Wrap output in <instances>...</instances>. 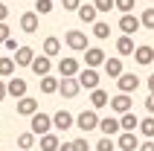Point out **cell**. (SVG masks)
I'll return each instance as SVG.
<instances>
[{
    "mask_svg": "<svg viewBox=\"0 0 154 151\" xmlns=\"http://www.w3.org/2000/svg\"><path fill=\"white\" fill-rule=\"evenodd\" d=\"M32 122H29V131H32L35 137H44V134H50L52 131V116L50 113H44V110H38V113H32Z\"/></svg>",
    "mask_w": 154,
    "mask_h": 151,
    "instance_id": "obj_1",
    "label": "cell"
},
{
    "mask_svg": "<svg viewBox=\"0 0 154 151\" xmlns=\"http://www.w3.org/2000/svg\"><path fill=\"white\" fill-rule=\"evenodd\" d=\"M76 125H79V131L82 134H90V131H96L99 128V116H96V110L90 108V110H82L76 116Z\"/></svg>",
    "mask_w": 154,
    "mask_h": 151,
    "instance_id": "obj_2",
    "label": "cell"
},
{
    "mask_svg": "<svg viewBox=\"0 0 154 151\" xmlns=\"http://www.w3.org/2000/svg\"><path fill=\"white\" fill-rule=\"evenodd\" d=\"M79 84H82V90H96L99 87V82H102V76L96 73L93 67H85V70H79Z\"/></svg>",
    "mask_w": 154,
    "mask_h": 151,
    "instance_id": "obj_3",
    "label": "cell"
},
{
    "mask_svg": "<svg viewBox=\"0 0 154 151\" xmlns=\"http://www.w3.org/2000/svg\"><path fill=\"white\" fill-rule=\"evenodd\" d=\"M58 93L64 99H76L79 93H82V84H79L76 76H67V79H58Z\"/></svg>",
    "mask_w": 154,
    "mask_h": 151,
    "instance_id": "obj_4",
    "label": "cell"
},
{
    "mask_svg": "<svg viewBox=\"0 0 154 151\" xmlns=\"http://www.w3.org/2000/svg\"><path fill=\"white\" fill-rule=\"evenodd\" d=\"M64 44H67L73 52H85L87 50V35L82 32V29H70V32L64 35Z\"/></svg>",
    "mask_w": 154,
    "mask_h": 151,
    "instance_id": "obj_5",
    "label": "cell"
},
{
    "mask_svg": "<svg viewBox=\"0 0 154 151\" xmlns=\"http://www.w3.org/2000/svg\"><path fill=\"white\" fill-rule=\"evenodd\" d=\"M26 90H29V84H26V79H20V76H12L6 82V96H12V99H23Z\"/></svg>",
    "mask_w": 154,
    "mask_h": 151,
    "instance_id": "obj_6",
    "label": "cell"
},
{
    "mask_svg": "<svg viewBox=\"0 0 154 151\" xmlns=\"http://www.w3.org/2000/svg\"><path fill=\"white\" fill-rule=\"evenodd\" d=\"M116 148H122V151H137L140 148L137 131H119V137H116Z\"/></svg>",
    "mask_w": 154,
    "mask_h": 151,
    "instance_id": "obj_7",
    "label": "cell"
},
{
    "mask_svg": "<svg viewBox=\"0 0 154 151\" xmlns=\"http://www.w3.org/2000/svg\"><path fill=\"white\" fill-rule=\"evenodd\" d=\"M105 58H108V55H105V50H99V47H87L85 50V67H102L105 64Z\"/></svg>",
    "mask_w": 154,
    "mask_h": 151,
    "instance_id": "obj_8",
    "label": "cell"
},
{
    "mask_svg": "<svg viewBox=\"0 0 154 151\" xmlns=\"http://www.w3.org/2000/svg\"><path fill=\"white\" fill-rule=\"evenodd\" d=\"M116 84H119V93H137V87H140V76H134V73H122L119 79H116Z\"/></svg>",
    "mask_w": 154,
    "mask_h": 151,
    "instance_id": "obj_9",
    "label": "cell"
},
{
    "mask_svg": "<svg viewBox=\"0 0 154 151\" xmlns=\"http://www.w3.org/2000/svg\"><path fill=\"white\" fill-rule=\"evenodd\" d=\"M29 70H32L38 79H41V76H50V70H52V58H47V55L41 52V55H35V58H32Z\"/></svg>",
    "mask_w": 154,
    "mask_h": 151,
    "instance_id": "obj_10",
    "label": "cell"
},
{
    "mask_svg": "<svg viewBox=\"0 0 154 151\" xmlns=\"http://www.w3.org/2000/svg\"><path fill=\"white\" fill-rule=\"evenodd\" d=\"M76 125V116L70 113V110H58V113H52V128L55 131H67V128Z\"/></svg>",
    "mask_w": 154,
    "mask_h": 151,
    "instance_id": "obj_11",
    "label": "cell"
},
{
    "mask_svg": "<svg viewBox=\"0 0 154 151\" xmlns=\"http://www.w3.org/2000/svg\"><path fill=\"white\" fill-rule=\"evenodd\" d=\"M108 105H111V110H113V113H119V116H122V113H128V110H131V105H134V102H131V96H128V93H116V96H113Z\"/></svg>",
    "mask_w": 154,
    "mask_h": 151,
    "instance_id": "obj_12",
    "label": "cell"
},
{
    "mask_svg": "<svg viewBox=\"0 0 154 151\" xmlns=\"http://www.w3.org/2000/svg\"><path fill=\"white\" fill-rule=\"evenodd\" d=\"M140 17L134 15V12H128V15H122L119 17V29H122V35H134V32H140Z\"/></svg>",
    "mask_w": 154,
    "mask_h": 151,
    "instance_id": "obj_13",
    "label": "cell"
},
{
    "mask_svg": "<svg viewBox=\"0 0 154 151\" xmlns=\"http://www.w3.org/2000/svg\"><path fill=\"white\" fill-rule=\"evenodd\" d=\"M38 17H41V15H35V12H23V15H20V32H26V35L38 32V26H41Z\"/></svg>",
    "mask_w": 154,
    "mask_h": 151,
    "instance_id": "obj_14",
    "label": "cell"
},
{
    "mask_svg": "<svg viewBox=\"0 0 154 151\" xmlns=\"http://www.w3.org/2000/svg\"><path fill=\"white\" fill-rule=\"evenodd\" d=\"M105 76H111V79H119L122 73H125V67H122V58L119 55H111V58H105Z\"/></svg>",
    "mask_w": 154,
    "mask_h": 151,
    "instance_id": "obj_15",
    "label": "cell"
},
{
    "mask_svg": "<svg viewBox=\"0 0 154 151\" xmlns=\"http://www.w3.org/2000/svg\"><path fill=\"white\" fill-rule=\"evenodd\" d=\"M12 58H15V67H29L32 58H35V50H32V47H17Z\"/></svg>",
    "mask_w": 154,
    "mask_h": 151,
    "instance_id": "obj_16",
    "label": "cell"
},
{
    "mask_svg": "<svg viewBox=\"0 0 154 151\" xmlns=\"http://www.w3.org/2000/svg\"><path fill=\"white\" fill-rule=\"evenodd\" d=\"M99 131H102L105 137H119V119L116 116H105V119H99Z\"/></svg>",
    "mask_w": 154,
    "mask_h": 151,
    "instance_id": "obj_17",
    "label": "cell"
},
{
    "mask_svg": "<svg viewBox=\"0 0 154 151\" xmlns=\"http://www.w3.org/2000/svg\"><path fill=\"white\" fill-rule=\"evenodd\" d=\"M134 61L137 64H143V67H148L154 61V47H148V44H140L137 50H134Z\"/></svg>",
    "mask_w": 154,
    "mask_h": 151,
    "instance_id": "obj_18",
    "label": "cell"
},
{
    "mask_svg": "<svg viewBox=\"0 0 154 151\" xmlns=\"http://www.w3.org/2000/svg\"><path fill=\"white\" fill-rule=\"evenodd\" d=\"M79 61L73 58V55H67V58H61L58 61V73H61V79H67V76H79Z\"/></svg>",
    "mask_w": 154,
    "mask_h": 151,
    "instance_id": "obj_19",
    "label": "cell"
},
{
    "mask_svg": "<svg viewBox=\"0 0 154 151\" xmlns=\"http://www.w3.org/2000/svg\"><path fill=\"white\" fill-rule=\"evenodd\" d=\"M32 113H38V99H29V96L17 99V116H32Z\"/></svg>",
    "mask_w": 154,
    "mask_h": 151,
    "instance_id": "obj_20",
    "label": "cell"
},
{
    "mask_svg": "<svg viewBox=\"0 0 154 151\" xmlns=\"http://www.w3.org/2000/svg\"><path fill=\"white\" fill-rule=\"evenodd\" d=\"M76 12H79V20H82V23H96V17H99V12H96L93 3H82Z\"/></svg>",
    "mask_w": 154,
    "mask_h": 151,
    "instance_id": "obj_21",
    "label": "cell"
},
{
    "mask_svg": "<svg viewBox=\"0 0 154 151\" xmlns=\"http://www.w3.org/2000/svg\"><path fill=\"white\" fill-rule=\"evenodd\" d=\"M108 102H111V96L102 90V87H96V90H90V108L93 110H102V108H108Z\"/></svg>",
    "mask_w": 154,
    "mask_h": 151,
    "instance_id": "obj_22",
    "label": "cell"
},
{
    "mask_svg": "<svg viewBox=\"0 0 154 151\" xmlns=\"http://www.w3.org/2000/svg\"><path fill=\"white\" fill-rule=\"evenodd\" d=\"M41 52L47 55V58H55L61 52V41L55 38V35H50V38H44V47H41Z\"/></svg>",
    "mask_w": 154,
    "mask_h": 151,
    "instance_id": "obj_23",
    "label": "cell"
},
{
    "mask_svg": "<svg viewBox=\"0 0 154 151\" xmlns=\"http://www.w3.org/2000/svg\"><path fill=\"white\" fill-rule=\"evenodd\" d=\"M134 50H137V47H134V41H131V35H119V38H116V52H119V58L122 55H134Z\"/></svg>",
    "mask_w": 154,
    "mask_h": 151,
    "instance_id": "obj_24",
    "label": "cell"
},
{
    "mask_svg": "<svg viewBox=\"0 0 154 151\" xmlns=\"http://www.w3.org/2000/svg\"><path fill=\"white\" fill-rule=\"evenodd\" d=\"M119 128H122V131H137V128H140V119L134 116V110H128V113L119 116Z\"/></svg>",
    "mask_w": 154,
    "mask_h": 151,
    "instance_id": "obj_25",
    "label": "cell"
},
{
    "mask_svg": "<svg viewBox=\"0 0 154 151\" xmlns=\"http://www.w3.org/2000/svg\"><path fill=\"white\" fill-rule=\"evenodd\" d=\"M41 93H47V96L58 93V79L55 76H41Z\"/></svg>",
    "mask_w": 154,
    "mask_h": 151,
    "instance_id": "obj_26",
    "label": "cell"
},
{
    "mask_svg": "<svg viewBox=\"0 0 154 151\" xmlns=\"http://www.w3.org/2000/svg\"><path fill=\"white\" fill-rule=\"evenodd\" d=\"M58 145H61V140L52 134V131L41 137V151H58Z\"/></svg>",
    "mask_w": 154,
    "mask_h": 151,
    "instance_id": "obj_27",
    "label": "cell"
},
{
    "mask_svg": "<svg viewBox=\"0 0 154 151\" xmlns=\"http://www.w3.org/2000/svg\"><path fill=\"white\" fill-rule=\"evenodd\" d=\"M93 35L99 38V41H108V38H111V23H105V20H96V23H93Z\"/></svg>",
    "mask_w": 154,
    "mask_h": 151,
    "instance_id": "obj_28",
    "label": "cell"
},
{
    "mask_svg": "<svg viewBox=\"0 0 154 151\" xmlns=\"http://www.w3.org/2000/svg\"><path fill=\"white\" fill-rule=\"evenodd\" d=\"M17 148H20V151L35 148V134H32V131H26V134H20V137H17Z\"/></svg>",
    "mask_w": 154,
    "mask_h": 151,
    "instance_id": "obj_29",
    "label": "cell"
},
{
    "mask_svg": "<svg viewBox=\"0 0 154 151\" xmlns=\"http://www.w3.org/2000/svg\"><path fill=\"white\" fill-rule=\"evenodd\" d=\"M140 134H143V137H148V140H154V116L140 119Z\"/></svg>",
    "mask_w": 154,
    "mask_h": 151,
    "instance_id": "obj_30",
    "label": "cell"
},
{
    "mask_svg": "<svg viewBox=\"0 0 154 151\" xmlns=\"http://www.w3.org/2000/svg\"><path fill=\"white\" fill-rule=\"evenodd\" d=\"M0 76H15V58L0 55Z\"/></svg>",
    "mask_w": 154,
    "mask_h": 151,
    "instance_id": "obj_31",
    "label": "cell"
},
{
    "mask_svg": "<svg viewBox=\"0 0 154 151\" xmlns=\"http://www.w3.org/2000/svg\"><path fill=\"white\" fill-rule=\"evenodd\" d=\"M140 23H143V29H154V6H148L140 15Z\"/></svg>",
    "mask_w": 154,
    "mask_h": 151,
    "instance_id": "obj_32",
    "label": "cell"
},
{
    "mask_svg": "<svg viewBox=\"0 0 154 151\" xmlns=\"http://www.w3.org/2000/svg\"><path fill=\"white\" fill-rule=\"evenodd\" d=\"M52 9H55V6H52V0H35V9H32V12H35V15H50Z\"/></svg>",
    "mask_w": 154,
    "mask_h": 151,
    "instance_id": "obj_33",
    "label": "cell"
},
{
    "mask_svg": "<svg viewBox=\"0 0 154 151\" xmlns=\"http://www.w3.org/2000/svg\"><path fill=\"white\" fill-rule=\"evenodd\" d=\"M134 6H137V0H113V9H119L122 15L134 12Z\"/></svg>",
    "mask_w": 154,
    "mask_h": 151,
    "instance_id": "obj_34",
    "label": "cell"
},
{
    "mask_svg": "<svg viewBox=\"0 0 154 151\" xmlns=\"http://www.w3.org/2000/svg\"><path fill=\"white\" fill-rule=\"evenodd\" d=\"M116 143H113V137H102L99 143H96V151H113Z\"/></svg>",
    "mask_w": 154,
    "mask_h": 151,
    "instance_id": "obj_35",
    "label": "cell"
},
{
    "mask_svg": "<svg viewBox=\"0 0 154 151\" xmlns=\"http://www.w3.org/2000/svg\"><path fill=\"white\" fill-rule=\"evenodd\" d=\"M93 6H96V12H111L113 0H93Z\"/></svg>",
    "mask_w": 154,
    "mask_h": 151,
    "instance_id": "obj_36",
    "label": "cell"
},
{
    "mask_svg": "<svg viewBox=\"0 0 154 151\" xmlns=\"http://www.w3.org/2000/svg\"><path fill=\"white\" fill-rule=\"evenodd\" d=\"M73 148L76 151H90V143H87L85 137H79V140H73Z\"/></svg>",
    "mask_w": 154,
    "mask_h": 151,
    "instance_id": "obj_37",
    "label": "cell"
},
{
    "mask_svg": "<svg viewBox=\"0 0 154 151\" xmlns=\"http://www.w3.org/2000/svg\"><path fill=\"white\" fill-rule=\"evenodd\" d=\"M61 6H64V12H76L82 6V0H61Z\"/></svg>",
    "mask_w": 154,
    "mask_h": 151,
    "instance_id": "obj_38",
    "label": "cell"
},
{
    "mask_svg": "<svg viewBox=\"0 0 154 151\" xmlns=\"http://www.w3.org/2000/svg\"><path fill=\"white\" fill-rule=\"evenodd\" d=\"M6 38H12V35H9V23H6V20H0V44L6 41Z\"/></svg>",
    "mask_w": 154,
    "mask_h": 151,
    "instance_id": "obj_39",
    "label": "cell"
},
{
    "mask_svg": "<svg viewBox=\"0 0 154 151\" xmlns=\"http://www.w3.org/2000/svg\"><path fill=\"white\" fill-rule=\"evenodd\" d=\"M146 110H148V116H154V93H148V99H146Z\"/></svg>",
    "mask_w": 154,
    "mask_h": 151,
    "instance_id": "obj_40",
    "label": "cell"
},
{
    "mask_svg": "<svg viewBox=\"0 0 154 151\" xmlns=\"http://www.w3.org/2000/svg\"><path fill=\"white\" fill-rule=\"evenodd\" d=\"M137 151H154V140H146V143H140Z\"/></svg>",
    "mask_w": 154,
    "mask_h": 151,
    "instance_id": "obj_41",
    "label": "cell"
},
{
    "mask_svg": "<svg viewBox=\"0 0 154 151\" xmlns=\"http://www.w3.org/2000/svg\"><path fill=\"white\" fill-rule=\"evenodd\" d=\"M3 47H6V50H12V52H15V50H17V41H15V38H6V41H3Z\"/></svg>",
    "mask_w": 154,
    "mask_h": 151,
    "instance_id": "obj_42",
    "label": "cell"
},
{
    "mask_svg": "<svg viewBox=\"0 0 154 151\" xmlns=\"http://www.w3.org/2000/svg\"><path fill=\"white\" fill-rule=\"evenodd\" d=\"M9 17V6H3V3H0V20H6Z\"/></svg>",
    "mask_w": 154,
    "mask_h": 151,
    "instance_id": "obj_43",
    "label": "cell"
},
{
    "mask_svg": "<svg viewBox=\"0 0 154 151\" xmlns=\"http://www.w3.org/2000/svg\"><path fill=\"white\" fill-rule=\"evenodd\" d=\"M58 151H76V148H73V143H61V145H58Z\"/></svg>",
    "mask_w": 154,
    "mask_h": 151,
    "instance_id": "obj_44",
    "label": "cell"
},
{
    "mask_svg": "<svg viewBox=\"0 0 154 151\" xmlns=\"http://www.w3.org/2000/svg\"><path fill=\"white\" fill-rule=\"evenodd\" d=\"M146 84H148V93H154V73L148 76V82H146Z\"/></svg>",
    "mask_w": 154,
    "mask_h": 151,
    "instance_id": "obj_45",
    "label": "cell"
},
{
    "mask_svg": "<svg viewBox=\"0 0 154 151\" xmlns=\"http://www.w3.org/2000/svg\"><path fill=\"white\" fill-rule=\"evenodd\" d=\"M6 99V82H0V102Z\"/></svg>",
    "mask_w": 154,
    "mask_h": 151,
    "instance_id": "obj_46",
    "label": "cell"
},
{
    "mask_svg": "<svg viewBox=\"0 0 154 151\" xmlns=\"http://www.w3.org/2000/svg\"><path fill=\"white\" fill-rule=\"evenodd\" d=\"M15 151H20V148H15Z\"/></svg>",
    "mask_w": 154,
    "mask_h": 151,
    "instance_id": "obj_47",
    "label": "cell"
}]
</instances>
